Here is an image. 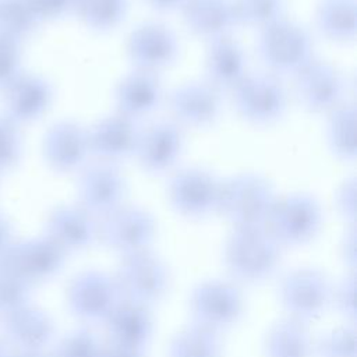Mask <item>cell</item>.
Listing matches in <instances>:
<instances>
[{
	"mask_svg": "<svg viewBox=\"0 0 357 357\" xmlns=\"http://www.w3.org/2000/svg\"><path fill=\"white\" fill-rule=\"evenodd\" d=\"M280 244L265 229H234L225 244V265L240 282L268 279L280 261Z\"/></svg>",
	"mask_w": 357,
	"mask_h": 357,
	"instance_id": "6da1fadb",
	"label": "cell"
},
{
	"mask_svg": "<svg viewBox=\"0 0 357 357\" xmlns=\"http://www.w3.org/2000/svg\"><path fill=\"white\" fill-rule=\"evenodd\" d=\"M276 198L271 184L255 174H240L222 183L220 211L236 229L266 226Z\"/></svg>",
	"mask_w": 357,
	"mask_h": 357,
	"instance_id": "7a4b0ae2",
	"label": "cell"
},
{
	"mask_svg": "<svg viewBox=\"0 0 357 357\" xmlns=\"http://www.w3.org/2000/svg\"><path fill=\"white\" fill-rule=\"evenodd\" d=\"M258 53L268 68L280 74H297L314 59L308 32L284 17L259 29Z\"/></svg>",
	"mask_w": 357,
	"mask_h": 357,
	"instance_id": "3957f363",
	"label": "cell"
},
{
	"mask_svg": "<svg viewBox=\"0 0 357 357\" xmlns=\"http://www.w3.org/2000/svg\"><path fill=\"white\" fill-rule=\"evenodd\" d=\"M321 220V208L311 195L290 194L275 201L266 225L280 245H303L317 236Z\"/></svg>",
	"mask_w": 357,
	"mask_h": 357,
	"instance_id": "277c9868",
	"label": "cell"
},
{
	"mask_svg": "<svg viewBox=\"0 0 357 357\" xmlns=\"http://www.w3.org/2000/svg\"><path fill=\"white\" fill-rule=\"evenodd\" d=\"M116 282L124 298L151 307L166 294L169 271L158 255L144 250L123 255Z\"/></svg>",
	"mask_w": 357,
	"mask_h": 357,
	"instance_id": "5b68a950",
	"label": "cell"
},
{
	"mask_svg": "<svg viewBox=\"0 0 357 357\" xmlns=\"http://www.w3.org/2000/svg\"><path fill=\"white\" fill-rule=\"evenodd\" d=\"M190 311L194 324L219 332L241 318L244 311L243 294L230 282L205 280L192 289Z\"/></svg>",
	"mask_w": 357,
	"mask_h": 357,
	"instance_id": "8992f818",
	"label": "cell"
},
{
	"mask_svg": "<svg viewBox=\"0 0 357 357\" xmlns=\"http://www.w3.org/2000/svg\"><path fill=\"white\" fill-rule=\"evenodd\" d=\"M279 296L290 317L305 322L324 314L332 301V287L321 271L298 268L282 278Z\"/></svg>",
	"mask_w": 357,
	"mask_h": 357,
	"instance_id": "52a82bcc",
	"label": "cell"
},
{
	"mask_svg": "<svg viewBox=\"0 0 357 357\" xmlns=\"http://www.w3.org/2000/svg\"><path fill=\"white\" fill-rule=\"evenodd\" d=\"M222 183L208 170L185 167L174 173L167 185L173 209L185 218H204L218 211Z\"/></svg>",
	"mask_w": 357,
	"mask_h": 357,
	"instance_id": "ba28073f",
	"label": "cell"
},
{
	"mask_svg": "<svg viewBox=\"0 0 357 357\" xmlns=\"http://www.w3.org/2000/svg\"><path fill=\"white\" fill-rule=\"evenodd\" d=\"M121 300L117 282L99 271H86L77 275L67 289L70 311L84 322L106 321Z\"/></svg>",
	"mask_w": 357,
	"mask_h": 357,
	"instance_id": "9c48e42d",
	"label": "cell"
},
{
	"mask_svg": "<svg viewBox=\"0 0 357 357\" xmlns=\"http://www.w3.org/2000/svg\"><path fill=\"white\" fill-rule=\"evenodd\" d=\"M238 114L252 124L278 121L286 110V92L280 81L268 74H248L233 91Z\"/></svg>",
	"mask_w": 357,
	"mask_h": 357,
	"instance_id": "30bf717a",
	"label": "cell"
},
{
	"mask_svg": "<svg viewBox=\"0 0 357 357\" xmlns=\"http://www.w3.org/2000/svg\"><path fill=\"white\" fill-rule=\"evenodd\" d=\"M67 252L50 237L11 243L0 258L32 286L54 278L64 266Z\"/></svg>",
	"mask_w": 357,
	"mask_h": 357,
	"instance_id": "8fae6325",
	"label": "cell"
},
{
	"mask_svg": "<svg viewBox=\"0 0 357 357\" xmlns=\"http://www.w3.org/2000/svg\"><path fill=\"white\" fill-rule=\"evenodd\" d=\"M103 243L121 255L148 250L155 238L153 216L137 206H120L105 216L98 231Z\"/></svg>",
	"mask_w": 357,
	"mask_h": 357,
	"instance_id": "7c38bea8",
	"label": "cell"
},
{
	"mask_svg": "<svg viewBox=\"0 0 357 357\" xmlns=\"http://www.w3.org/2000/svg\"><path fill=\"white\" fill-rule=\"evenodd\" d=\"M126 49L135 68L152 73L172 66L180 50L174 32L160 22H146L132 29Z\"/></svg>",
	"mask_w": 357,
	"mask_h": 357,
	"instance_id": "4fadbf2b",
	"label": "cell"
},
{
	"mask_svg": "<svg viewBox=\"0 0 357 357\" xmlns=\"http://www.w3.org/2000/svg\"><path fill=\"white\" fill-rule=\"evenodd\" d=\"M296 78V93L312 113H331L343 102L344 79L329 63L311 60Z\"/></svg>",
	"mask_w": 357,
	"mask_h": 357,
	"instance_id": "5bb4252c",
	"label": "cell"
},
{
	"mask_svg": "<svg viewBox=\"0 0 357 357\" xmlns=\"http://www.w3.org/2000/svg\"><path fill=\"white\" fill-rule=\"evenodd\" d=\"M126 192V178L116 166L107 162L86 167L78 180V198L81 208L92 216H106L120 208Z\"/></svg>",
	"mask_w": 357,
	"mask_h": 357,
	"instance_id": "9a60e30c",
	"label": "cell"
},
{
	"mask_svg": "<svg viewBox=\"0 0 357 357\" xmlns=\"http://www.w3.org/2000/svg\"><path fill=\"white\" fill-rule=\"evenodd\" d=\"M52 98V85L43 77L20 73L3 89L4 116L17 124L31 123L45 114Z\"/></svg>",
	"mask_w": 357,
	"mask_h": 357,
	"instance_id": "2e32d148",
	"label": "cell"
},
{
	"mask_svg": "<svg viewBox=\"0 0 357 357\" xmlns=\"http://www.w3.org/2000/svg\"><path fill=\"white\" fill-rule=\"evenodd\" d=\"M89 155L88 130L75 121L64 120L53 124L43 138V156L54 172H75Z\"/></svg>",
	"mask_w": 357,
	"mask_h": 357,
	"instance_id": "e0dca14e",
	"label": "cell"
},
{
	"mask_svg": "<svg viewBox=\"0 0 357 357\" xmlns=\"http://www.w3.org/2000/svg\"><path fill=\"white\" fill-rule=\"evenodd\" d=\"M183 131L177 123L158 121L139 132L135 156L141 167L152 174L167 172L180 158Z\"/></svg>",
	"mask_w": 357,
	"mask_h": 357,
	"instance_id": "ac0fdd59",
	"label": "cell"
},
{
	"mask_svg": "<svg viewBox=\"0 0 357 357\" xmlns=\"http://www.w3.org/2000/svg\"><path fill=\"white\" fill-rule=\"evenodd\" d=\"M139 130L134 119L116 113L99 120L89 131V152L102 162H117L135 153Z\"/></svg>",
	"mask_w": 357,
	"mask_h": 357,
	"instance_id": "d6986e66",
	"label": "cell"
},
{
	"mask_svg": "<svg viewBox=\"0 0 357 357\" xmlns=\"http://www.w3.org/2000/svg\"><path fill=\"white\" fill-rule=\"evenodd\" d=\"M169 107L172 114L183 124L208 127L220 116L222 96L211 84L190 82L172 91Z\"/></svg>",
	"mask_w": 357,
	"mask_h": 357,
	"instance_id": "ffe728a7",
	"label": "cell"
},
{
	"mask_svg": "<svg viewBox=\"0 0 357 357\" xmlns=\"http://www.w3.org/2000/svg\"><path fill=\"white\" fill-rule=\"evenodd\" d=\"M4 331L20 351L32 353H42L56 333L49 314L29 303L4 314Z\"/></svg>",
	"mask_w": 357,
	"mask_h": 357,
	"instance_id": "44dd1931",
	"label": "cell"
},
{
	"mask_svg": "<svg viewBox=\"0 0 357 357\" xmlns=\"http://www.w3.org/2000/svg\"><path fill=\"white\" fill-rule=\"evenodd\" d=\"M110 342L144 350L153 335V317L149 305L121 298L106 318Z\"/></svg>",
	"mask_w": 357,
	"mask_h": 357,
	"instance_id": "7402d4cb",
	"label": "cell"
},
{
	"mask_svg": "<svg viewBox=\"0 0 357 357\" xmlns=\"http://www.w3.org/2000/svg\"><path fill=\"white\" fill-rule=\"evenodd\" d=\"M208 84L222 91H234L248 75L243 47L230 35L209 40L205 59Z\"/></svg>",
	"mask_w": 357,
	"mask_h": 357,
	"instance_id": "603a6c76",
	"label": "cell"
},
{
	"mask_svg": "<svg viewBox=\"0 0 357 357\" xmlns=\"http://www.w3.org/2000/svg\"><path fill=\"white\" fill-rule=\"evenodd\" d=\"M46 236L66 252L88 248L98 236V227L89 212L81 206H57L46 222Z\"/></svg>",
	"mask_w": 357,
	"mask_h": 357,
	"instance_id": "cb8c5ba5",
	"label": "cell"
},
{
	"mask_svg": "<svg viewBox=\"0 0 357 357\" xmlns=\"http://www.w3.org/2000/svg\"><path fill=\"white\" fill-rule=\"evenodd\" d=\"M162 84L156 73L135 68L116 86L117 113L137 119L152 113L162 102Z\"/></svg>",
	"mask_w": 357,
	"mask_h": 357,
	"instance_id": "d4e9b609",
	"label": "cell"
},
{
	"mask_svg": "<svg viewBox=\"0 0 357 357\" xmlns=\"http://www.w3.org/2000/svg\"><path fill=\"white\" fill-rule=\"evenodd\" d=\"M180 10L187 28L208 40L227 36L238 25L233 0H185Z\"/></svg>",
	"mask_w": 357,
	"mask_h": 357,
	"instance_id": "484cf974",
	"label": "cell"
},
{
	"mask_svg": "<svg viewBox=\"0 0 357 357\" xmlns=\"http://www.w3.org/2000/svg\"><path fill=\"white\" fill-rule=\"evenodd\" d=\"M265 357H311L312 342L305 322L284 318L276 322L265 339Z\"/></svg>",
	"mask_w": 357,
	"mask_h": 357,
	"instance_id": "4316f807",
	"label": "cell"
},
{
	"mask_svg": "<svg viewBox=\"0 0 357 357\" xmlns=\"http://www.w3.org/2000/svg\"><path fill=\"white\" fill-rule=\"evenodd\" d=\"M315 24L328 39L354 40L357 32L356 0H322L315 11Z\"/></svg>",
	"mask_w": 357,
	"mask_h": 357,
	"instance_id": "83f0119b",
	"label": "cell"
},
{
	"mask_svg": "<svg viewBox=\"0 0 357 357\" xmlns=\"http://www.w3.org/2000/svg\"><path fill=\"white\" fill-rule=\"evenodd\" d=\"M326 141L332 153L344 160L354 162L357 153L356 107L342 103L331 112L326 124Z\"/></svg>",
	"mask_w": 357,
	"mask_h": 357,
	"instance_id": "f1b7e54d",
	"label": "cell"
},
{
	"mask_svg": "<svg viewBox=\"0 0 357 357\" xmlns=\"http://www.w3.org/2000/svg\"><path fill=\"white\" fill-rule=\"evenodd\" d=\"M218 333L192 324L172 339L169 357H222V342Z\"/></svg>",
	"mask_w": 357,
	"mask_h": 357,
	"instance_id": "f546056e",
	"label": "cell"
},
{
	"mask_svg": "<svg viewBox=\"0 0 357 357\" xmlns=\"http://www.w3.org/2000/svg\"><path fill=\"white\" fill-rule=\"evenodd\" d=\"M128 0H74L73 13L91 29L107 32L126 17Z\"/></svg>",
	"mask_w": 357,
	"mask_h": 357,
	"instance_id": "4dcf8cb0",
	"label": "cell"
},
{
	"mask_svg": "<svg viewBox=\"0 0 357 357\" xmlns=\"http://www.w3.org/2000/svg\"><path fill=\"white\" fill-rule=\"evenodd\" d=\"M39 24L29 0H0V36L20 42Z\"/></svg>",
	"mask_w": 357,
	"mask_h": 357,
	"instance_id": "1f68e13d",
	"label": "cell"
},
{
	"mask_svg": "<svg viewBox=\"0 0 357 357\" xmlns=\"http://www.w3.org/2000/svg\"><path fill=\"white\" fill-rule=\"evenodd\" d=\"M238 24L254 28L266 25L283 18L284 0H233Z\"/></svg>",
	"mask_w": 357,
	"mask_h": 357,
	"instance_id": "d6a6232c",
	"label": "cell"
},
{
	"mask_svg": "<svg viewBox=\"0 0 357 357\" xmlns=\"http://www.w3.org/2000/svg\"><path fill=\"white\" fill-rule=\"evenodd\" d=\"M32 284L0 258V312L4 315L29 303Z\"/></svg>",
	"mask_w": 357,
	"mask_h": 357,
	"instance_id": "836d02e7",
	"label": "cell"
},
{
	"mask_svg": "<svg viewBox=\"0 0 357 357\" xmlns=\"http://www.w3.org/2000/svg\"><path fill=\"white\" fill-rule=\"evenodd\" d=\"M102 344L86 326L68 332L56 344L50 357H99Z\"/></svg>",
	"mask_w": 357,
	"mask_h": 357,
	"instance_id": "e575fe53",
	"label": "cell"
},
{
	"mask_svg": "<svg viewBox=\"0 0 357 357\" xmlns=\"http://www.w3.org/2000/svg\"><path fill=\"white\" fill-rule=\"evenodd\" d=\"M312 353L318 357H356V329L354 324L344 325L322 335Z\"/></svg>",
	"mask_w": 357,
	"mask_h": 357,
	"instance_id": "d590c367",
	"label": "cell"
},
{
	"mask_svg": "<svg viewBox=\"0 0 357 357\" xmlns=\"http://www.w3.org/2000/svg\"><path fill=\"white\" fill-rule=\"evenodd\" d=\"M22 156V137L18 124L0 117V173L13 170Z\"/></svg>",
	"mask_w": 357,
	"mask_h": 357,
	"instance_id": "8d00e7d4",
	"label": "cell"
},
{
	"mask_svg": "<svg viewBox=\"0 0 357 357\" xmlns=\"http://www.w3.org/2000/svg\"><path fill=\"white\" fill-rule=\"evenodd\" d=\"M21 71V50L15 40L0 36V91Z\"/></svg>",
	"mask_w": 357,
	"mask_h": 357,
	"instance_id": "74e56055",
	"label": "cell"
},
{
	"mask_svg": "<svg viewBox=\"0 0 357 357\" xmlns=\"http://www.w3.org/2000/svg\"><path fill=\"white\" fill-rule=\"evenodd\" d=\"M332 301L336 310L354 324L356 319V278L349 275L343 278L335 289H332Z\"/></svg>",
	"mask_w": 357,
	"mask_h": 357,
	"instance_id": "f35d334b",
	"label": "cell"
},
{
	"mask_svg": "<svg viewBox=\"0 0 357 357\" xmlns=\"http://www.w3.org/2000/svg\"><path fill=\"white\" fill-rule=\"evenodd\" d=\"M40 22L59 20L73 13L74 0H29Z\"/></svg>",
	"mask_w": 357,
	"mask_h": 357,
	"instance_id": "ab89813d",
	"label": "cell"
},
{
	"mask_svg": "<svg viewBox=\"0 0 357 357\" xmlns=\"http://www.w3.org/2000/svg\"><path fill=\"white\" fill-rule=\"evenodd\" d=\"M336 204L344 219L354 220L356 216V181L350 178L343 183L336 195Z\"/></svg>",
	"mask_w": 357,
	"mask_h": 357,
	"instance_id": "60d3db41",
	"label": "cell"
},
{
	"mask_svg": "<svg viewBox=\"0 0 357 357\" xmlns=\"http://www.w3.org/2000/svg\"><path fill=\"white\" fill-rule=\"evenodd\" d=\"M99 357H144V350L110 342L109 344L102 346Z\"/></svg>",
	"mask_w": 357,
	"mask_h": 357,
	"instance_id": "b9f144b4",
	"label": "cell"
},
{
	"mask_svg": "<svg viewBox=\"0 0 357 357\" xmlns=\"http://www.w3.org/2000/svg\"><path fill=\"white\" fill-rule=\"evenodd\" d=\"M343 258H344V262L350 268H354V265H356V231H354V229H351L344 237Z\"/></svg>",
	"mask_w": 357,
	"mask_h": 357,
	"instance_id": "7bdbcfd3",
	"label": "cell"
},
{
	"mask_svg": "<svg viewBox=\"0 0 357 357\" xmlns=\"http://www.w3.org/2000/svg\"><path fill=\"white\" fill-rule=\"evenodd\" d=\"M151 8L160 11V13H167L173 10H178L183 7L185 0H144Z\"/></svg>",
	"mask_w": 357,
	"mask_h": 357,
	"instance_id": "ee69618b",
	"label": "cell"
},
{
	"mask_svg": "<svg viewBox=\"0 0 357 357\" xmlns=\"http://www.w3.org/2000/svg\"><path fill=\"white\" fill-rule=\"evenodd\" d=\"M13 243V229L4 215L0 213V254Z\"/></svg>",
	"mask_w": 357,
	"mask_h": 357,
	"instance_id": "f6af8a7d",
	"label": "cell"
},
{
	"mask_svg": "<svg viewBox=\"0 0 357 357\" xmlns=\"http://www.w3.org/2000/svg\"><path fill=\"white\" fill-rule=\"evenodd\" d=\"M11 357H45L43 353H32V351H17Z\"/></svg>",
	"mask_w": 357,
	"mask_h": 357,
	"instance_id": "bcb514c9",
	"label": "cell"
},
{
	"mask_svg": "<svg viewBox=\"0 0 357 357\" xmlns=\"http://www.w3.org/2000/svg\"><path fill=\"white\" fill-rule=\"evenodd\" d=\"M0 357H11L7 351V349L3 346V343H0Z\"/></svg>",
	"mask_w": 357,
	"mask_h": 357,
	"instance_id": "7dc6e473",
	"label": "cell"
}]
</instances>
